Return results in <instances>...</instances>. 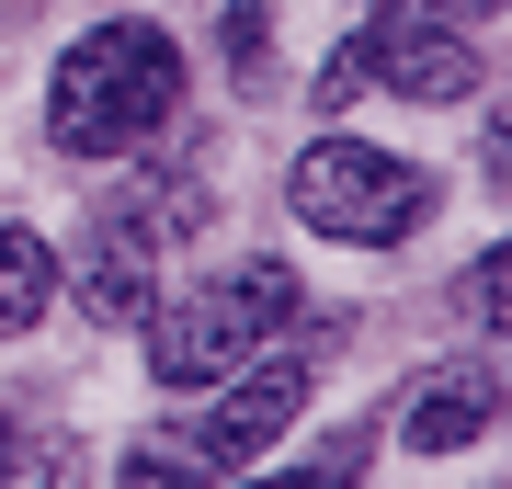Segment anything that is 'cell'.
Masks as SVG:
<instances>
[{"label":"cell","instance_id":"cell-1","mask_svg":"<svg viewBox=\"0 0 512 489\" xmlns=\"http://www.w3.org/2000/svg\"><path fill=\"white\" fill-rule=\"evenodd\" d=\"M171 103H183V46L160 35V23H92L69 57H57L46 80V137L69 148V160H126L171 126Z\"/></svg>","mask_w":512,"mask_h":489},{"label":"cell","instance_id":"cell-2","mask_svg":"<svg viewBox=\"0 0 512 489\" xmlns=\"http://www.w3.org/2000/svg\"><path fill=\"white\" fill-rule=\"evenodd\" d=\"M274 330H296V273H285V262H239V273L171 296V308L148 319V364H160L171 387H217L228 364L262 353Z\"/></svg>","mask_w":512,"mask_h":489},{"label":"cell","instance_id":"cell-3","mask_svg":"<svg viewBox=\"0 0 512 489\" xmlns=\"http://www.w3.org/2000/svg\"><path fill=\"white\" fill-rule=\"evenodd\" d=\"M285 194H296V217L319 239H353V251H399V239L433 217V182L410 160H387V148H365V137H319L308 160L285 171Z\"/></svg>","mask_w":512,"mask_h":489},{"label":"cell","instance_id":"cell-4","mask_svg":"<svg viewBox=\"0 0 512 489\" xmlns=\"http://www.w3.org/2000/svg\"><path fill=\"white\" fill-rule=\"evenodd\" d=\"M353 69L387 80L399 103H467L478 91V46L433 0H387V12H365V35H353Z\"/></svg>","mask_w":512,"mask_h":489},{"label":"cell","instance_id":"cell-5","mask_svg":"<svg viewBox=\"0 0 512 489\" xmlns=\"http://www.w3.org/2000/svg\"><path fill=\"white\" fill-rule=\"evenodd\" d=\"M296 410H308V353H274V342H262V353H239L228 387L194 410V444L217 455V467H251V455L285 444Z\"/></svg>","mask_w":512,"mask_h":489},{"label":"cell","instance_id":"cell-6","mask_svg":"<svg viewBox=\"0 0 512 489\" xmlns=\"http://www.w3.org/2000/svg\"><path fill=\"white\" fill-rule=\"evenodd\" d=\"M501 421V376L490 364H433V376L410 387V410H399V444L410 455H456V444H478Z\"/></svg>","mask_w":512,"mask_h":489},{"label":"cell","instance_id":"cell-7","mask_svg":"<svg viewBox=\"0 0 512 489\" xmlns=\"http://www.w3.org/2000/svg\"><path fill=\"white\" fill-rule=\"evenodd\" d=\"M80 308H92L103 330H137L148 319V285H160V251H148V228L137 217H114V228H92V251H80Z\"/></svg>","mask_w":512,"mask_h":489},{"label":"cell","instance_id":"cell-8","mask_svg":"<svg viewBox=\"0 0 512 489\" xmlns=\"http://www.w3.org/2000/svg\"><path fill=\"white\" fill-rule=\"evenodd\" d=\"M46 296H57V251L35 228H0V342L46 319Z\"/></svg>","mask_w":512,"mask_h":489},{"label":"cell","instance_id":"cell-9","mask_svg":"<svg viewBox=\"0 0 512 489\" xmlns=\"http://www.w3.org/2000/svg\"><path fill=\"white\" fill-rule=\"evenodd\" d=\"M262 46H274V23H262V0H239L228 12V69H262Z\"/></svg>","mask_w":512,"mask_h":489},{"label":"cell","instance_id":"cell-10","mask_svg":"<svg viewBox=\"0 0 512 489\" xmlns=\"http://www.w3.org/2000/svg\"><path fill=\"white\" fill-rule=\"evenodd\" d=\"M467 285H478V319H512V262H501V251H490V262H478V273H467Z\"/></svg>","mask_w":512,"mask_h":489},{"label":"cell","instance_id":"cell-11","mask_svg":"<svg viewBox=\"0 0 512 489\" xmlns=\"http://www.w3.org/2000/svg\"><path fill=\"white\" fill-rule=\"evenodd\" d=\"M433 12H456V23H478V12H501V0H433Z\"/></svg>","mask_w":512,"mask_h":489},{"label":"cell","instance_id":"cell-12","mask_svg":"<svg viewBox=\"0 0 512 489\" xmlns=\"http://www.w3.org/2000/svg\"><path fill=\"white\" fill-rule=\"evenodd\" d=\"M0 467H12V421H0Z\"/></svg>","mask_w":512,"mask_h":489}]
</instances>
